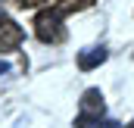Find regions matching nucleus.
<instances>
[{
  "instance_id": "nucleus-8",
  "label": "nucleus",
  "mask_w": 134,
  "mask_h": 128,
  "mask_svg": "<svg viewBox=\"0 0 134 128\" xmlns=\"http://www.w3.org/2000/svg\"><path fill=\"white\" fill-rule=\"evenodd\" d=\"M3 72H9V66H6L3 60H0V75H3Z\"/></svg>"
},
{
  "instance_id": "nucleus-5",
  "label": "nucleus",
  "mask_w": 134,
  "mask_h": 128,
  "mask_svg": "<svg viewBox=\"0 0 134 128\" xmlns=\"http://www.w3.org/2000/svg\"><path fill=\"white\" fill-rule=\"evenodd\" d=\"M97 0H56V13L59 16H66V13H81V9H87V6H94Z\"/></svg>"
},
{
  "instance_id": "nucleus-6",
  "label": "nucleus",
  "mask_w": 134,
  "mask_h": 128,
  "mask_svg": "<svg viewBox=\"0 0 134 128\" xmlns=\"http://www.w3.org/2000/svg\"><path fill=\"white\" fill-rule=\"evenodd\" d=\"M16 3H19V6H41L44 0H16Z\"/></svg>"
},
{
  "instance_id": "nucleus-10",
  "label": "nucleus",
  "mask_w": 134,
  "mask_h": 128,
  "mask_svg": "<svg viewBox=\"0 0 134 128\" xmlns=\"http://www.w3.org/2000/svg\"><path fill=\"white\" fill-rule=\"evenodd\" d=\"M128 128H134V122H131V125H128Z\"/></svg>"
},
{
  "instance_id": "nucleus-9",
  "label": "nucleus",
  "mask_w": 134,
  "mask_h": 128,
  "mask_svg": "<svg viewBox=\"0 0 134 128\" xmlns=\"http://www.w3.org/2000/svg\"><path fill=\"white\" fill-rule=\"evenodd\" d=\"M3 22H6V16H3V9H0V25H3Z\"/></svg>"
},
{
  "instance_id": "nucleus-4",
  "label": "nucleus",
  "mask_w": 134,
  "mask_h": 128,
  "mask_svg": "<svg viewBox=\"0 0 134 128\" xmlns=\"http://www.w3.org/2000/svg\"><path fill=\"white\" fill-rule=\"evenodd\" d=\"M106 47H87V50H81L78 53V69L81 72H91V69H97L100 63H106Z\"/></svg>"
},
{
  "instance_id": "nucleus-2",
  "label": "nucleus",
  "mask_w": 134,
  "mask_h": 128,
  "mask_svg": "<svg viewBox=\"0 0 134 128\" xmlns=\"http://www.w3.org/2000/svg\"><path fill=\"white\" fill-rule=\"evenodd\" d=\"M34 34H37V41H44V44H59V41L66 38L63 16L56 13V6H53V9H41V13L34 16Z\"/></svg>"
},
{
  "instance_id": "nucleus-3",
  "label": "nucleus",
  "mask_w": 134,
  "mask_h": 128,
  "mask_svg": "<svg viewBox=\"0 0 134 128\" xmlns=\"http://www.w3.org/2000/svg\"><path fill=\"white\" fill-rule=\"evenodd\" d=\"M22 28L13 22V19H6L3 25H0V53H9V50H16L19 44H22Z\"/></svg>"
},
{
  "instance_id": "nucleus-1",
  "label": "nucleus",
  "mask_w": 134,
  "mask_h": 128,
  "mask_svg": "<svg viewBox=\"0 0 134 128\" xmlns=\"http://www.w3.org/2000/svg\"><path fill=\"white\" fill-rule=\"evenodd\" d=\"M103 113H106V103H103L100 88H87V91L81 94V113H78V119H75V128H94V125H100Z\"/></svg>"
},
{
  "instance_id": "nucleus-7",
  "label": "nucleus",
  "mask_w": 134,
  "mask_h": 128,
  "mask_svg": "<svg viewBox=\"0 0 134 128\" xmlns=\"http://www.w3.org/2000/svg\"><path fill=\"white\" fill-rule=\"evenodd\" d=\"M100 128H119V122H100Z\"/></svg>"
}]
</instances>
